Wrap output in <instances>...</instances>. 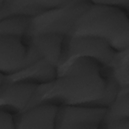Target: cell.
Wrapping results in <instances>:
<instances>
[{"mask_svg": "<svg viewBox=\"0 0 129 129\" xmlns=\"http://www.w3.org/2000/svg\"><path fill=\"white\" fill-rule=\"evenodd\" d=\"M67 36H88L106 42L115 51L129 47L128 13L91 1Z\"/></svg>", "mask_w": 129, "mask_h": 129, "instance_id": "7a4b0ae2", "label": "cell"}, {"mask_svg": "<svg viewBox=\"0 0 129 129\" xmlns=\"http://www.w3.org/2000/svg\"><path fill=\"white\" fill-rule=\"evenodd\" d=\"M26 46L23 38L0 36V73L9 75L25 67Z\"/></svg>", "mask_w": 129, "mask_h": 129, "instance_id": "ba28073f", "label": "cell"}, {"mask_svg": "<svg viewBox=\"0 0 129 129\" xmlns=\"http://www.w3.org/2000/svg\"><path fill=\"white\" fill-rule=\"evenodd\" d=\"M16 128L14 115L0 110V129H14Z\"/></svg>", "mask_w": 129, "mask_h": 129, "instance_id": "2e32d148", "label": "cell"}, {"mask_svg": "<svg viewBox=\"0 0 129 129\" xmlns=\"http://www.w3.org/2000/svg\"><path fill=\"white\" fill-rule=\"evenodd\" d=\"M106 109L83 105L58 106L55 128H99Z\"/></svg>", "mask_w": 129, "mask_h": 129, "instance_id": "5b68a950", "label": "cell"}, {"mask_svg": "<svg viewBox=\"0 0 129 129\" xmlns=\"http://www.w3.org/2000/svg\"><path fill=\"white\" fill-rule=\"evenodd\" d=\"M97 3L111 7L117 8L128 13L129 12V0L120 1H95Z\"/></svg>", "mask_w": 129, "mask_h": 129, "instance_id": "e0dca14e", "label": "cell"}, {"mask_svg": "<svg viewBox=\"0 0 129 129\" xmlns=\"http://www.w3.org/2000/svg\"><path fill=\"white\" fill-rule=\"evenodd\" d=\"M91 4V1L70 0L63 6L31 18L24 38L49 34L66 36L77 19Z\"/></svg>", "mask_w": 129, "mask_h": 129, "instance_id": "3957f363", "label": "cell"}, {"mask_svg": "<svg viewBox=\"0 0 129 129\" xmlns=\"http://www.w3.org/2000/svg\"><path fill=\"white\" fill-rule=\"evenodd\" d=\"M64 37L49 34L24 38L26 46L25 67L41 59L46 60L57 67Z\"/></svg>", "mask_w": 129, "mask_h": 129, "instance_id": "8992f818", "label": "cell"}, {"mask_svg": "<svg viewBox=\"0 0 129 129\" xmlns=\"http://www.w3.org/2000/svg\"><path fill=\"white\" fill-rule=\"evenodd\" d=\"M68 1L0 0V20L11 16L33 18L67 5Z\"/></svg>", "mask_w": 129, "mask_h": 129, "instance_id": "9c48e42d", "label": "cell"}, {"mask_svg": "<svg viewBox=\"0 0 129 129\" xmlns=\"http://www.w3.org/2000/svg\"><path fill=\"white\" fill-rule=\"evenodd\" d=\"M129 118V86L121 88L112 103L106 108L99 128L108 123Z\"/></svg>", "mask_w": 129, "mask_h": 129, "instance_id": "7c38bea8", "label": "cell"}, {"mask_svg": "<svg viewBox=\"0 0 129 129\" xmlns=\"http://www.w3.org/2000/svg\"><path fill=\"white\" fill-rule=\"evenodd\" d=\"M57 77V67L45 59L37 61L14 74L5 75L0 73V83L22 82L40 85Z\"/></svg>", "mask_w": 129, "mask_h": 129, "instance_id": "30bf717a", "label": "cell"}, {"mask_svg": "<svg viewBox=\"0 0 129 129\" xmlns=\"http://www.w3.org/2000/svg\"><path fill=\"white\" fill-rule=\"evenodd\" d=\"M58 106L40 104L14 115L15 127L23 128H55Z\"/></svg>", "mask_w": 129, "mask_h": 129, "instance_id": "8fae6325", "label": "cell"}, {"mask_svg": "<svg viewBox=\"0 0 129 129\" xmlns=\"http://www.w3.org/2000/svg\"><path fill=\"white\" fill-rule=\"evenodd\" d=\"M101 75L104 78L105 83L104 90L102 96L99 99L82 104L83 105L107 108L115 99L120 89L119 86L104 66L102 69Z\"/></svg>", "mask_w": 129, "mask_h": 129, "instance_id": "5bb4252c", "label": "cell"}, {"mask_svg": "<svg viewBox=\"0 0 129 129\" xmlns=\"http://www.w3.org/2000/svg\"><path fill=\"white\" fill-rule=\"evenodd\" d=\"M105 67L120 88L129 86V47L116 51Z\"/></svg>", "mask_w": 129, "mask_h": 129, "instance_id": "4fadbf2b", "label": "cell"}, {"mask_svg": "<svg viewBox=\"0 0 129 129\" xmlns=\"http://www.w3.org/2000/svg\"><path fill=\"white\" fill-rule=\"evenodd\" d=\"M103 67L91 57L77 58L62 75L38 85L23 111L40 104L58 107L82 105L99 99L105 87Z\"/></svg>", "mask_w": 129, "mask_h": 129, "instance_id": "6da1fadb", "label": "cell"}, {"mask_svg": "<svg viewBox=\"0 0 129 129\" xmlns=\"http://www.w3.org/2000/svg\"><path fill=\"white\" fill-rule=\"evenodd\" d=\"M31 18L11 16L0 20V36H12L23 38Z\"/></svg>", "mask_w": 129, "mask_h": 129, "instance_id": "9a60e30c", "label": "cell"}, {"mask_svg": "<svg viewBox=\"0 0 129 129\" xmlns=\"http://www.w3.org/2000/svg\"><path fill=\"white\" fill-rule=\"evenodd\" d=\"M106 129H129V118H125L111 122L106 125Z\"/></svg>", "mask_w": 129, "mask_h": 129, "instance_id": "ac0fdd59", "label": "cell"}, {"mask_svg": "<svg viewBox=\"0 0 129 129\" xmlns=\"http://www.w3.org/2000/svg\"><path fill=\"white\" fill-rule=\"evenodd\" d=\"M115 51L106 42L97 38L66 36L62 41L57 66V77L62 75L75 60L81 57H91L103 66H106Z\"/></svg>", "mask_w": 129, "mask_h": 129, "instance_id": "277c9868", "label": "cell"}, {"mask_svg": "<svg viewBox=\"0 0 129 129\" xmlns=\"http://www.w3.org/2000/svg\"><path fill=\"white\" fill-rule=\"evenodd\" d=\"M38 85L22 82L0 83V110L13 115L22 112Z\"/></svg>", "mask_w": 129, "mask_h": 129, "instance_id": "52a82bcc", "label": "cell"}]
</instances>
